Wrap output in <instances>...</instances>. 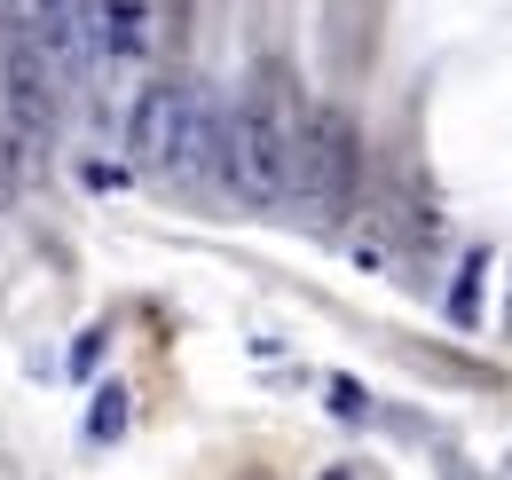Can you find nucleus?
I'll use <instances>...</instances> for the list:
<instances>
[{
	"label": "nucleus",
	"mask_w": 512,
	"mask_h": 480,
	"mask_svg": "<svg viewBox=\"0 0 512 480\" xmlns=\"http://www.w3.org/2000/svg\"><path fill=\"white\" fill-rule=\"evenodd\" d=\"M292 134H300V111L284 95V71H260L253 95L221 111V158H213V174L229 181L245 205H260V213L292 205Z\"/></svg>",
	"instance_id": "1"
},
{
	"label": "nucleus",
	"mask_w": 512,
	"mask_h": 480,
	"mask_svg": "<svg viewBox=\"0 0 512 480\" xmlns=\"http://www.w3.org/2000/svg\"><path fill=\"white\" fill-rule=\"evenodd\" d=\"M355 181H363V134L347 111H300V134H292V205L308 221H339L355 205Z\"/></svg>",
	"instance_id": "2"
},
{
	"label": "nucleus",
	"mask_w": 512,
	"mask_h": 480,
	"mask_svg": "<svg viewBox=\"0 0 512 480\" xmlns=\"http://www.w3.org/2000/svg\"><path fill=\"white\" fill-rule=\"evenodd\" d=\"M0 79H8V95H0V119L16 126V142H24L32 158H40V150H48V134H56V103H64V79L48 71L40 40H32L24 24L8 32V71H0Z\"/></svg>",
	"instance_id": "3"
},
{
	"label": "nucleus",
	"mask_w": 512,
	"mask_h": 480,
	"mask_svg": "<svg viewBox=\"0 0 512 480\" xmlns=\"http://www.w3.org/2000/svg\"><path fill=\"white\" fill-rule=\"evenodd\" d=\"M197 79H150L127 111V158L142 174H166L174 166V142H182V119H190Z\"/></svg>",
	"instance_id": "4"
},
{
	"label": "nucleus",
	"mask_w": 512,
	"mask_h": 480,
	"mask_svg": "<svg viewBox=\"0 0 512 480\" xmlns=\"http://www.w3.org/2000/svg\"><path fill=\"white\" fill-rule=\"evenodd\" d=\"M32 40H40V56H48V71L56 79H87V63H95V48H87V0H32V24H24Z\"/></svg>",
	"instance_id": "5"
},
{
	"label": "nucleus",
	"mask_w": 512,
	"mask_h": 480,
	"mask_svg": "<svg viewBox=\"0 0 512 480\" xmlns=\"http://www.w3.org/2000/svg\"><path fill=\"white\" fill-rule=\"evenodd\" d=\"M87 48L103 63L150 56V8H142V0H95V8H87Z\"/></svg>",
	"instance_id": "6"
},
{
	"label": "nucleus",
	"mask_w": 512,
	"mask_h": 480,
	"mask_svg": "<svg viewBox=\"0 0 512 480\" xmlns=\"http://www.w3.org/2000/svg\"><path fill=\"white\" fill-rule=\"evenodd\" d=\"M481 276H489V252H465V268H457V284H449V323H457V331L481 323Z\"/></svg>",
	"instance_id": "7"
},
{
	"label": "nucleus",
	"mask_w": 512,
	"mask_h": 480,
	"mask_svg": "<svg viewBox=\"0 0 512 480\" xmlns=\"http://www.w3.org/2000/svg\"><path fill=\"white\" fill-rule=\"evenodd\" d=\"M87 433H95V441H119V433H127V386H103V394H95Z\"/></svg>",
	"instance_id": "8"
},
{
	"label": "nucleus",
	"mask_w": 512,
	"mask_h": 480,
	"mask_svg": "<svg viewBox=\"0 0 512 480\" xmlns=\"http://www.w3.org/2000/svg\"><path fill=\"white\" fill-rule=\"evenodd\" d=\"M24 166H32V150H24V142H16V126L0 119V205H8V197H16V181H24Z\"/></svg>",
	"instance_id": "9"
},
{
	"label": "nucleus",
	"mask_w": 512,
	"mask_h": 480,
	"mask_svg": "<svg viewBox=\"0 0 512 480\" xmlns=\"http://www.w3.org/2000/svg\"><path fill=\"white\" fill-rule=\"evenodd\" d=\"M331 410H339V418H363V410H371V394H363L355 378H331Z\"/></svg>",
	"instance_id": "10"
},
{
	"label": "nucleus",
	"mask_w": 512,
	"mask_h": 480,
	"mask_svg": "<svg viewBox=\"0 0 512 480\" xmlns=\"http://www.w3.org/2000/svg\"><path fill=\"white\" fill-rule=\"evenodd\" d=\"M95 362H103V331H87V339L71 347V370H95Z\"/></svg>",
	"instance_id": "11"
},
{
	"label": "nucleus",
	"mask_w": 512,
	"mask_h": 480,
	"mask_svg": "<svg viewBox=\"0 0 512 480\" xmlns=\"http://www.w3.org/2000/svg\"><path fill=\"white\" fill-rule=\"evenodd\" d=\"M442 480H473V473H465V465H457V457H449V465H442Z\"/></svg>",
	"instance_id": "12"
},
{
	"label": "nucleus",
	"mask_w": 512,
	"mask_h": 480,
	"mask_svg": "<svg viewBox=\"0 0 512 480\" xmlns=\"http://www.w3.org/2000/svg\"><path fill=\"white\" fill-rule=\"evenodd\" d=\"M331 480H347V473H331Z\"/></svg>",
	"instance_id": "13"
}]
</instances>
